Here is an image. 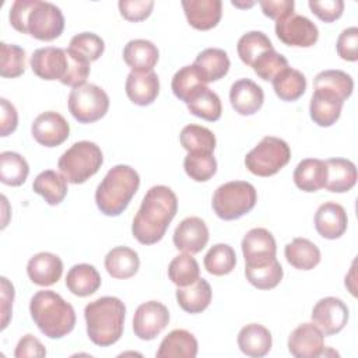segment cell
<instances>
[{"instance_id": "obj_7", "label": "cell", "mask_w": 358, "mask_h": 358, "mask_svg": "<svg viewBox=\"0 0 358 358\" xmlns=\"http://www.w3.org/2000/svg\"><path fill=\"white\" fill-rule=\"evenodd\" d=\"M256 201L257 193L253 185L245 180H232L217 187L211 204L221 220L232 221L248 214Z\"/></svg>"}, {"instance_id": "obj_28", "label": "cell", "mask_w": 358, "mask_h": 358, "mask_svg": "<svg viewBox=\"0 0 358 358\" xmlns=\"http://www.w3.org/2000/svg\"><path fill=\"white\" fill-rule=\"evenodd\" d=\"M327 180L326 162L317 158L302 159L294 171V182L303 192H317L324 187Z\"/></svg>"}, {"instance_id": "obj_47", "label": "cell", "mask_w": 358, "mask_h": 358, "mask_svg": "<svg viewBox=\"0 0 358 358\" xmlns=\"http://www.w3.org/2000/svg\"><path fill=\"white\" fill-rule=\"evenodd\" d=\"M1 50V66L0 74L4 78H15L25 71V50L18 45L0 43Z\"/></svg>"}, {"instance_id": "obj_21", "label": "cell", "mask_w": 358, "mask_h": 358, "mask_svg": "<svg viewBox=\"0 0 358 358\" xmlns=\"http://www.w3.org/2000/svg\"><path fill=\"white\" fill-rule=\"evenodd\" d=\"M182 7L189 24L199 31L214 28L222 15L220 0H183Z\"/></svg>"}, {"instance_id": "obj_3", "label": "cell", "mask_w": 358, "mask_h": 358, "mask_svg": "<svg viewBox=\"0 0 358 358\" xmlns=\"http://www.w3.org/2000/svg\"><path fill=\"white\" fill-rule=\"evenodd\" d=\"M126 306L116 296H102L84 309L87 334L99 347L115 344L123 334Z\"/></svg>"}, {"instance_id": "obj_24", "label": "cell", "mask_w": 358, "mask_h": 358, "mask_svg": "<svg viewBox=\"0 0 358 358\" xmlns=\"http://www.w3.org/2000/svg\"><path fill=\"white\" fill-rule=\"evenodd\" d=\"M229 57L225 50L207 48L200 52L193 63L199 77L204 84L222 78L229 70Z\"/></svg>"}, {"instance_id": "obj_57", "label": "cell", "mask_w": 358, "mask_h": 358, "mask_svg": "<svg viewBox=\"0 0 358 358\" xmlns=\"http://www.w3.org/2000/svg\"><path fill=\"white\" fill-rule=\"evenodd\" d=\"M232 4H234V6H236V7H250V6H253L255 3H246V4H239V3H236V1H232Z\"/></svg>"}, {"instance_id": "obj_52", "label": "cell", "mask_w": 358, "mask_h": 358, "mask_svg": "<svg viewBox=\"0 0 358 358\" xmlns=\"http://www.w3.org/2000/svg\"><path fill=\"white\" fill-rule=\"evenodd\" d=\"M309 8L312 13L324 22H333L341 17L344 11V1L343 0H324V1H313L310 0Z\"/></svg>"}, {"instance_id": "obj_54", "label": "cell", "mask_w": 358, "mask_h": 358, "mask_svg": "<svg viewBox=\"0 0 358 358\" xmlns=\"http://www.w3.org/2000/svg\"><path fill=\"white\" fill-rule=\"evenodd\" d=\"M46 350L43 344L32 334H25L17 344L14 357L15 358H27V357H45Z\"/></svg>"}, {"instance_id": "obj_34", "label": "cell", "mask_w": 358, "mask_h": 358, "mask_svg": "<svg viewBox=\"0 0 358 358\" xmlns=\"http://www.w3.org/2000/svg\"><path fill=\"white\" fill-rule=\"evenodd\" d=\"M287 262L298 270H312L320 262L319 248L306 238H295L285 245Z\"/></svg>"}, {"instance_id": "obj_48", "label": "cell", "mask_w": 358, "mask_h": 358, "mask_svg": "<svg viewBox=\"0 0 358 358\" xmlns=\"http://www.w3.org/2000/svg\"><path fill=\"white\" fill-rule=\"evenodd\" d=\"M253 71L264 81L273 80L280 71L288 67V60L274 49L262 53L252 64Z\"/></svg>"}, {"instance_id": "obj_5", "label": "cell", "mask_w": 358, "mask_h": 358, "mask_svg": "<svg viewBox=\"0 0 358 358\" xmlns=\"http://www.w3.org/2000/svg\"><path fill=\"white\" fill-rule=\"evenodd\" d=\"M140 186V176L129 165H116L108 171L95 190V201L101 213L109 217L122 214Z\"/></svg>"}, {"instance_id": "obj_46", "label": "cell", "mask_w": 358, "mask_h": 358, "mask_svg": "<svg viewBox=\"0 0 358 358\" xmlns=\"http://www.w3.org/2000/svg\"><path fill=\"white\" fill-rule=\"evenodd\" d=\"M67 49L91 63L101 57L105 49V42L94 32H81L71 38Z\"/></svg>"}, {"instance_id": "obj_27", "label": "cell", "mask_w": 358, "mask_h": 358, "mask_svg": "<svg viewBox=\"0 0 358 358\" xmlns=\"http://www.w3.org/2000/svg\"><path fill=\"white\" fill-rule=\"evenodd\" d=\"M197 348V340L190 331L175 329L161 341L157 358H194Z\"/></svg>"}, {"instance_id": "obj_40", "label": "cell", "mask_w": 358, "mask_h": 358, "mask_svg": "<svg viewBox=\"0 0 358 358\" xmlns=\"http://www.w3.org/2000/svg\"><path fill=\"white\" fill-rule=\"evenodd\" d=\"M236 264V255L232 246L217 243L204 256V267L213 275L229 274Z\"/></svg>"}, {"instance_id": "obj_13", "label": "cell", "mask_w": 358, "mask_h": 358, "mask_svg": "<svg viewBox=\"0 0 358 358\" xmlns=\"http://www.w3.org/2000/svg\"><path fill=\"white\" fill-rule=\"evenodd\" d=\"M31 69L42 80L62 81L69 69L67 50L53 46L36 49L31 56Z\"/></svg>"}, {"instance_id": "obj_32", "label": "cell", "mask_w": 358, "mask_h": 358, "mask_svg": "<svg viewBox=\"0 0 358 358\" xmlns=\"http://www.w3.org/2000/svg\"><path fill=\"white\" fill-rule=\"evenodd\" d=\"M66 287L77 296H88L101 287V275L98 270L87 263L73 266L66 275Z\"/></svg>"}, {"instance_id": "obj_51", "label": "cell", "mask_w": 358, "mask_h": 358, "mask_svg": "<svg viewBox=\"0 0 358 358\" xmlns=\"http://www.w3.org/2000/svg\"><path fill=\"white\" fill-rule=\"evenodd\" d=\"M337 53L343 60L357 62L358 60V28H345L337 39Z\"/></svg>"}, {"instance_id": "obj_49", "label": "cell", "mask_w": 358, "mask_h": 358, "mask_svg": "<svg viewBox=\"0 0 358 358\" xmlns=\"http://www.w3.org/2000/svg\"><path fill=\"white\" fill-rule=\"evenodd\" d=\"M67 55H69V69L66 73V77L60 81L64 85L69 87H81L85 84L87 77L90 76V62H87L85 59L77 56L76 53L70 52L69 49Z\"/></svg>"}, {"instance_id": "obj_33", "label": "cell", "mask_w": 358, "mask_h": 358, "mask_svg": "<svg viewBox=\"0 0 358 358\" xmlns=\"http://www.w3.org/2000/svg\"><path fill=\"white\" fill-rule=\"evenodd\" d=\"M32 189L42 196L49 206H57L67 194V180L62 173L48 169L35 178Z\"/></svg>"}, {"instance_id": "obj_38", "label": "cell", "mask_w": 358, "mask_h": 358, "mask_svg": "<svg viewBox=\"0 0 358 358\" xmlns=\"http://www.w3.org/2000/svg\"><path fill=\"white\" fill-rule=\"evenodd\" d=\"M182 147L187 152H208L213 154L215 148V136L214 133L199 124H187L182 129L179 134Z\"/></svg>"}, {"instance_id": "obj_19", "label": "cell", "mask_w": 358, "mask_h": 358, "mask_svg": "<svg viewBox=\"0 0 358 358\" xmlns=\"http://www.w3.org/2000/svg\"><path fill=\"white\" fill-rule=\"evenodd\" d=\"M229 101L235 112L243 116H250L262 108L264 102V92L255 81L241 78L231 85Z\"/></svg>"}, {"instance_id": "obj_20", "label": "cell", "mask_w": 358, "mask_h": 358, "mask_svg": "<svg viewBox=\"0 0 358 358\" xmlns=\"http://www.w3.org/2000/svg\"><path fill=\"white\" fill-rule=\"evenodd\" d=\"M348 218L344 207L334 201H326L319 206L315 214V228L326 239H337L347 229Z\"/></svg>"}, {"instance_id": "obj_26", "label": "cell", "mask_w": 358, "mask_h": 358, "mask_svg": "<svg viewBox=\"0 0 358 358\" xmlns=\"http://www.w3.org/2000/svg\"><path fill=\"white\" fill-rule=\"evenodd\" d=\"M271 333L263 324L249 323L238 333L239 350L252 358H260L271 350Z\"/></svg>"}, {"instance_id": "obj_16", "label": "cell", "mask_w": 358, "mask_h": 358, "mask_svg": "<svg viewBox=\"0 0 358 358\" xmlns=\"http://www.w3.org/2000/svg\"><path fill=\"white\" fill-rule=\"evenodd\" d=\"M208 228L199 217H187L179 222L173 232V245L178 250L196 255L208 242Z\"/></svg>"}, {"instance_id": "obj_55", "label": "cell", "mask_w": 358, "mask_h": 358, "mask_svg": "<svg viewBox=\"0 0 358 358\" xmlns=\"http://www.w3.org/2000/svg\"><path fill=\"white\" fill-rule=\"evenodd\" d=\"M1 113H0V136L6 137L11 134L18 124V113L13 103H10L6 98L0 99Z\"/></svg>"}, {"instance_id": "obj_53", "label": "cell", "mask_w": 358, "mask_h": 358, "mask_svg": "<svg viewBox=\"0 0 358 358\" xmlns=\"http://www.w3.org/2000/svg\"><path fill=\"white\" fill-rule=\"evenodd\" d=\"M262 11L268 18L275 21L294 14L295 3L292 0H262L259 1Z\"/></svg>"}, {"instance_id": "obj_37", "label": "cell", "mask_w": 358, "mask_h": 358, "mask_svg": "<svg viewBox=\"0 0 358 358\" xmlns=\"http://www.w3.org/2000/svg\"><path fill=\"white\" fill-rule=\"evenodd\" d=\"M186 105L192 115L208 122L218 120L222 113L220 96L207 85L200 88Z\"/></svg>"}, {"instance_id": "obj_41", "label": "cell", "mask_w": 358, "mask_h": 358, "mask_svg": "<svg viewBox=\"0 0 358 358\" xmlns=\"http://www.w3.org/2000/svg\"><path fill=\"white\" fill-rule=\"evenodd\" d=\"M270 49H274L273 43L268 39V36L266 34H263L262 31L246 32L245 35H242L239 38L238 45H236L238 56L248 66H252L253 62L262 53H264L266 50H270Z\"/></svg>"}, {"instance_id": "obj_36", "label": "cell", "mask_w": 358, "mask_h": 358, "mask_svg": "<svg viewBox=\"0 0 358 358\" xmlns=\"http://www.w3.org/2000/svg\"><path fill=\"white\" fill-rule=\"evenodd\" d=\"M282 267L277 259L260 264H246L245 275L257 289H271L282 280Z\"/></svg>"}, {"instance_id": "obj_14", "label": "cell", "mask_w": 358, "mask_h": 358, "mask_svg": "<svg viewBox=\"0 0 358 358\" xmlns=\"http://www.w3.org/2000/svg\"><path fill=\"white\" fill-rule=\"evenodd\" d=\"M31 133L41 145L56 147L69 138L70 126L60 113L48 110L35 117Z\"/></svg>"}, {"instance_id": "obj_56", "label": "cell", "mask_w": 358, "mask_h": 358, "mask_svg": "<svg viewBox=\"0 0 358 358\" xmlns=\"http://www.w3.org/2000/svg\"><path fill=\"white\" fill-rule=\"evenodd\" d=\"M13 301H14V287L6 277H1V330L7 327L8 320L11 317Z\"/></svg>"}, {"instance_id": "obj_45", "label": "cell", "mask_w": 358, "mask_h": 358, "mask_svg": "<svg viewBox=\"0 0 358 358\" xmlns=\"http://www.w3.org/2000/svg\"><path fill=\"white\" fill-rule=\"evenodd\" d=\"M183 168L196 182H206L217 172V161L208 152H189L183 159Z\"/></svg>"}, {"instance_id": "obj_1", "label": "cell", "mask_w": 358, "mask_h": 358, "mask_svg": "<svg viewBox=\"0 0 358 358\" xmlns=\"http://www.w3.org/2000/svg\"><path fill=\"white\" fill-rule=\"evenodd\" d=\"M178 211V197L164 185L147 190L131 224L133 236L143 245L159 242Z\"/></svg>"}, {"instance_id": "obj_15", "label": "cell", "mask_w": 358, "mask_h": 358, "mask_svg": "<svg viewBox=\"0 0 358 358\" xmlns=\"http://www.w3.org/2000/svg\"><path fill=\"white\" fill-rule=\"evenodd\" d=\"M323 333L315 323H302L288 337V351L296 358H316L324 352Z\"/></svg>"}, {"instance_id": "obj_43", "label": "cell", "mask_w": 358, "mask_h": 358, "mask_svg": "<svg viewBox=\"0 0 358 358\" xmlns=\"http://www.w3.org/2000/svg\"><path fill=\"white\" fill-rule=\"evenodd\" d=\"M206 84L201 81V78L199 77L194 66H185L182 69H179L173 77H172V92L173 95L183 101L185 103H189V101L192 99V96L200 90L203 88Z\"/></svg>"}, {"instance_id": "obj_39", "label": "cell", "mask_w": 358, "mask_h": 358, "mask_svg": "<svg viewBox=\"0 0 358 358\" xmlns=\"http://www.w3.org/2000/svg\"><path fill=\"white\" fill-rule=\"evenodd\" d=\"M29 173L28 162L24 157L13 151L0 154V180L7 186H21Z\"/></svg>"}, {"instance_id": "obj_17", "label": "cell", "mask_w": 358, "mask_h": 358, "mask_svg": "<svg viewBox=\"0 0 358 358\" xmlns=\"http://www.w3.org/2000/svg\"><path fill=\"white\" fill-rule=\"evenodd\" d=\"M241 246L246 264H260L275 259V239L266 228H253L246 232Z\"/></svg>"}, {"instance_id": "obj_9", "label": "cell", "mask_w": 358, "mask_h": 358, "mask_svg": "<svg viewBox=\"0 0 358 358\" xmlns=\"http://www.w3.org/2000/svg\"><path fill=\"white\" fill-rule=\"evenodd\" d=\"M109 109L108 94L95 84L76 87L69 95V110L80 123H94Z\"/></svg>"}, {"instance_id": "obj_6", "label": "cell", "mask_w": 358, "mask_h": 358, "mask_svg": "<svg viewBox=\"0 0 358 358\" xmlns=\"http://www.w3.org/2000/svg\"><path fill=\"white\" fill-rule=\"evenodd\" d=\"M103 162L101 148L92 141H77L59 158L57 168L69 183H84Z\"/></svg>"}, {"instance_id": "obj_25", "label": "cell", "mask_w": 358, "mask_h": 358, "mask_svg": "<svg viewBox=\"0 0 358 358\" xmlns=\"http://www.w3.org/2000/svg\"><path fill=\"white\" fill-rule=\"evenodd\" d=\"M159 57L157 46L147 39L129 41L123 49V60L136 73L152 71Z\"/></svg>"}, {"instance_id": "obj_10", "label": "cell", "mask_w": 358, "mask_h": 358, "mask_svg": "<svg viewBox=\"0 0 358 358\" xmlns=\"http://www.w3.org/2000/svg\"><path fill=\"white\" fill-rule=\"evenodd\" d=\"M275 35L288 46L310 48L316 43L319 31L309 18L299 14H291L275 21Z\"/></svg>"}, {"instance_id": "obj_50", "label": "cell", "mask_w": 358, "mask_h": 358, "mask_svg": "<svg viewBox=\"0 0 358 358\" xmlns=\"http://www.w3.org/2000/svg\"><path fill=\"white\" fill-rule=\"evenodd\" d=\"M123 18L131 22H138L150 17L154 1L152 0H120L117 3Z\"/></svg>"}, {"instance_id": "obj_8", "label": "cell", "mask_w": 358, "mask_h": 358, "mask_svg": "<svg viewBox=\"0 0 358 358\" xmlns=\"http://www.w3.org/2000/svg\"><path fill=\"white\" fill-rule=\"evenodd\" d=\"M291 159L289 145L278 137L266 136L245 157L246 168L256 176L275 175Z\"/></svg>"}, {"instance_id": "obj_35", "label": "cell", "mask_w": 358, "mask_h": 358, "mask_svg": "<svg viewBox=\"0 0 358 358\" xmlns=\"http://www.w3.org/2000/svg\"><path fill=\"white\" fill-rule=\"evenodd\" d=\"M273 88L275 95L281 101L292 102L299 99L306 90V78L305 76L289 66L280 71L273 80Z\"/></svg>"}, {"instance_id": "obj_11", "label": "cell", "mask_w": 358, "mask_h": 358, "mask_svg": "<svg viewBox=\"0 0 358 358\" xmlns=\"http://www.w3.org/2000/svg\"><path fill=\"white\" fill-rule=\"evenodd\" d=\"M169 323V312L165 305L158 301L141 303L133 317V331L140 340L155 338Z\"/></svg>"}, {"instance_id": "obj_2", "label": "cell", "mask_w": 358, "mask_h": 358, "mask_svg": "<svg viewBox=\"0 0 358 358\" xmlns=\"http://www.w3.org/2000/svg\"><path fill=\"white\" fill-rule=\"evenodd\" d=\"M8 18L14 29L39 41H53L64 29L62 10L49 1L15 0Z\"/></svg>"}, {"instance_id": "obj_18", "label": "cell", "mask_w": 358, "mask_h": 358, "mask_svg": "<svg viewBox=\"0 0 358 358\" xmlns=\"http://www.w3.org/2000/svg\"><path fill=\"white\" fill-rule=\"evenodd\" d=\"M343 105L344 99L336 92L326 88H315L309 105L310 119L317 126L329 127L338 120Z\"/></svg>"}, {"instance_id": "obj_30", "label": "cell", "mask_w": 358, "mask_h": 358, "mask_svg": "<svg viewBox=\"0 0 358 358\" xmlns=\"http://www.w3.org/2000/svg\"><path fill=\"white\" fill-rule=\"evenodd\" d=\"M138 267L140 259L137 252L127 246H116L105 256V268L113 278H130L138 271Z\"/></svg>"}, {"instance_id": "obj_42", "label": "cell", "mask_w": 358, "mask_h": 358, "mask_svg": "<svg viewBox=\"0 0 358 358\" xmlns=\"http://www.w3.org/2000/svg\"><path fill=\"white\" fill-rule=\"evenodd\" d=\"M168 277L178 287H187L193 284L200 277L197 260L189 253L173 257L168 266Z\"/></svg>"}, {"instance_id": "obj_22", "label": "cell", "mask_w": 358, "mask_h": 358, "mask_svg": "<svg viewBox=\"0 0 358 358\" xmlns=\"http://www.w3.org/2000/svg\"><path fill=\"white\" fill-rule=\"evenodd\" d=\"M27 273L34 284L39 287H49L60 280L63 273V262L53 253L41 252L28 260Z\"/></svg>"}, {"instance_id": "obj_44", "label": "cell", "mask_w": 358, "mask_h": 358, "mask_svg": "<svg viewBox=\"0 0 358 358\" xmlns=\"http://www.w3.org/2000/svg\"><path fill=\"white\" fill-rule=\"evenodd\" d=\"M313 88L330 90L345 101L352 94L354 81L351 76L343 70H324L315 77Z\"/></svg>"}, {"instance_id": "obj_23", "label": "cell", "mask_w": 358, "mask_h": 358, "mask_svg": "<svg viewBox=\"0 0 358 358\" xmlns=\"http://www.w3.org/2000/svg\"><path fill=\"white\" fill-rule=\"evenodd\" d=\"M124 91L133 103L138 106H147L152 103L159 94L158 76L154 71H131L126 78Z\"/></svg>"}, {"instance_id": "obj_4", "label": "cell", "mask_w": 358, "mask_h": 358, "mask_svg": "<svg viewBox=\"0 0 358 358\" xmlns=\"http://www.w3.org/2000/svg\"><path fill=\"white\" fill-rule=\"evenodd\" d=\"M31 317L49 338H62L76 326L74 308L55 291H38L29 302Z\"/></svg>"}, {"instance_id": "obj_12", "label": "cell", "mask_w": 358, "mask_h": 358, "mask_svg": "<svg viewBox=\"0 0 358 358\" xmlns=\"http://www.w3.org/2000/svg\"><path fill=\"white\" fill-rule=\"evenodd\" d=\"M312 322L319 327L323 336L337 334L348 322V308L340 298H322L312 309Z\"/></svg>"}, {"instance_id": "obj_31", "label": "cell", "mask_w": 358, "mask_h": 358, "mask_svg": "<svg viewBox=\"0 0 358 358\" xmlns=\"http://www.w3.org/2000/svg\"><path fill=\"white\" fill-rule=\"evenodd\" d=\"M213 291L207 280L197 278L187 287H178L176 301L179 306L187 313H200L211 302Z\"/></svg>"}, {"instance_id": "obj_29", "label": "cell", "mask_w": 358, "mask_h": 358, "mask_svg": "<svg viewBox=\"0 0 358 358\" xmlns=\"http://www.w3.org/2000/svg\"><path fill=\"white\" fill-rule=\"evenodd\" d=\"M326 162L327 180L324 187L333 193L351 190L357 183V168L354 162L345 158H330Z\"/></svg>"}]
</instances>
